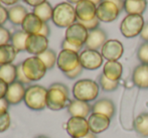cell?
<instances>
[{"instance_id": "36", "label": "cell", "mask_w": 148, "mask_h": 138, "mask_svg": "<svg viewBox=\"0 0 148 138\" xmlns=\"http://www.w3.org/2000/svg\"><path fill=\"white\" fill-rule=\"evenodd\" d=\"M78 22H80L82 25H84L88 31H91V30H94V29L99 28V25H100V20L98 19L97 17H95L94 19L88 20V21H78Z\"/></svg>"}, {"instance_id": "45", "label": "cell", "mask_w": 148, "mask_h": 138, "mask_svg": "<svg viewBox=\"0 0 148 138\" xmlns=\"http://www.w3.org/2000/svg\"><path fill=\"white\" fill-rule=\"evenodd\" d=\"M107 1L113 2V3L119 8V10H120V11H122V10L124 9V1H125V0H107Z\"/></svg>"}, {"instance_id": "13", "label": "cell", "mask_w": 148, "mask_h": 138, "mask_svg": "<svg viewBox=\"0 0 148 138\" xmlns=\"http://www.w3.org/2000/svg\"><path fill=\"white\" fill-rule=\"evenodd\" d=\"M101 54L107 60H118L124 54V47L117 39H108L101 49Z\"/></svg>"}, {"instance_id": "34", "label": "cell", "mask_w": 148, "mask_h": 138, "mask_svg": "<svg viewBox=\"0 0 148 138\" xmlns=\"http://www.w3.org/2000/svg\"><path fill=\"white\" fill-rule=\"evenodd\" d=\"M11 34L10 31L4 26H0V47L4 45H8L11 41Z\"/></svg>"}, {"instance_id": "47", "label": "cell", "mask_w": 148, "mask_h": 138, "mask_svg": "<svg viewBox=\"0 0 148 138\" xmlns=\"http://www.w3.org/2000/svg\"><path fill=\"white\" fill-rule=\"evenodd\" d=\"M96 135H97V134H95V133H93V132H91V131H90L88 134L85 135V136L82 137V138H97V136H96Z\"/></svg>"}, {"instance_id": "24", "label": "cell", "mask_w": 148, "mask_h": 138, "mask_svg": "<svg viewBox=\"0 0 148 138\" xmlns=\"http://www.w3.org/2000/svg\"><path fill=\"white\" fill-rule=\"evenodd\" d=\"M17 78V65L7 64L0 66V80L7 85L16 82Z\"/></svg>"}, {"instance_id": "51", "label": "cell", "mask_w": 148, "mask_h": 138, "mask_svg": "<svg viewBox=\"0 0 148 138\" xmlns=\"http://www.w3.org/2000/svg\"><path fill=\"white\" fill-rule=\"evenodd\" d=\"M0 5H1V2H0Z\"/></svg>"}, {"instance_id": "6", "label": "cell", "mask_w": 148, "mask_h": 138, "mask_svg": "<svg viewBox=\"0 0 148 138\" xmlns=\"http://www.w3.org/2000/svg\"><path fill=\"white\" fill-rule=\"evenodd\" d=\"M145 22L142 15L139 14H128L120 24V31L125 37L132 38L140 35Z\"/></svg>"}, {"instance_id": "25", "label": "cell", "mask_w": 148, "mask_h": 138, "mask_svg": "<svg viewBox=\"0 0 148 138\" xmlns=\"http://www.w3.org/2000/svg\"><path fill=\"white\" fill-rule=\"evenodd\" d=\"M147 7V0H125L124 10L128 14L142 15Z\"/></svg>"}, {"instance_id": "39", "label": "cell", "mask_w": 148, "mask_h": 138, "mask_svg": "<svg viewBox=\"0 0 148 138\" xmlns=\"http://www.w3.org/2000/svg\"><path fill=\"white\" fill-rule=\"evenodd\" d=\"M8 20V9L4 7L3 5H0V26H3V24Z\"/></svg>"}, {"instance_id": "30", "label": "cell", "mask_w": 148, "mask_h": 138, "mask_svg": "<svg viewBox=\"0 0 148 138\" xmlns=\"http://www.w3.org/2000/svg\"><path fill=\"white\" fill-rule=\"evenodd\" d=\"M37 56L42 60V62L45 65L47 70H51L57 65L58 55L56 54L55 51H53L51 49H47V51H43L42 54H40V55Z\"/></svg>"}, {"instance_id": "8", "label": "cell", "mask_w": 148, "mask_h": 138, "mask_svg": "<svg viewBox=\"0 0 148 138\" xmlns=\"http://www.w3.org/2000/svg\"><path fill=\"white\" fill-rule=\"evenodd\" d=\"M80 65V56L76 51L62 49L58 55L57 66L64 74L75 70Z\"/></svg>"}, {"instance_id": "26", "label": "cell", "mask_w": 148, "mask_h": 138, "mask_svg": "<svg viewBox=\"0 0 148 138\" xmlns=\"http://www.w3.org/2000/svg\"><path fill=\"white\" fill-rule=\"evenodd\" d=\"M18 51L15 49V47L11 45H4L0 47V66L2 65L12 64L17 56Z\"/></svg>"}, {"instance_id": "14", "label": "cell", "mask_w": 148, "mask_h": 138, "mask_svg": "<svg viewBox=\"0 0 148 138\" xmlns=\"http://www.w3.org/2000/svg\"><path fill=\"white\" fill-rule=\"evenodd\" d=\"M78 21H88L97 17V6L89 0H82L75 6Z\"/></svg>"}, {"instance_id": "31", "label": "cell", "mask_w": 148, "mask_h": 138, "mask_svg": "<svg viewBox=\"0 0 148 138\" xmlns=\"http://www.w3.org/2000/svg\"><path fill=\"white\" fill-rule=\"evenodd\" d=\"M99 85L103 91L113 92V91H115V90H117V88L119 86V82L109 80V79H107L103 74H102L99 79Z\"/></svg>"}, {"instance_id": "38", "label": "cell", "mask_w": 148, "mask_h": 138, "mask_svg": "<svg viewBox=\"0 0 148 138\" xmlns=\"http://www.w3.org/2000/svg\"><path fill=\"white\" fill-rule=\"evenodd\" d=\"M62 49H68V51H76V53L80 54L82 47H77V45H73V43H69L68 41L64 39V41H62Z\"/></svg>"}, {"instance_id": "1", "label": "cell", "mask_w": 148, "mask_h": 138, "mask_svg": "<svg viewBox=\"0 0 148 138\" xmlns=\"http://www.w3.org/2000/svg\"><path fill=\"white\" fill-rule=\"evenodd\" d=\"M69 88L62 83H53L47 88V108L51 111L62 110L68 106Z\"/></svg>"}, {"instance_id": "40", "label": "cell", "mask_w": 148, "mask_h": 138, "mask_svg": "<svg viewBox=\"0 0 148 138\" xmlns=\"http://www.w3.org/2000/svg\"><path fill=\"white\" fill-rule=\"evenodd\" d=\"M45 1H47V0H23L24 3L31 6V7H33V8L40 5V4L45 3Z\"/></svg>"}, {"instance_id": "33", "label": "cell", "mask_w": 148, "mask_h": 138, "mask_svg": "<svg viewBox=\"0 0 148 138\" xmlns=\"http://www.w3.org/2000/svg\"><path fill=\"white\" fill-rule=\"evenodd\" d=\"M137 58L141 64L148 65V43H143L137 51Z\"/></svg>"}, {"instance_id": "9", "label": "cell", "mask_w": 148, "mask_h": 138, "mask_svg": "<svg viewBox=\"0 0 148 138\" xmlns=\"http://www.w3.org/2000/svg\"><path fill=\"white\" fill-rule=\"evenodd\" d=\"M66 131L73 138H82L90 132V127L87 118L71 117L66 123Z\"/></svg>"}, {"instance_id": "41", "label": "cell", "mask_w": 148, "mask_h": 138, "mask_svg": "<svg viewBox=\"0 0 148 138\" xmlns=\"http://www.w3.org/2000/svg\"><path fill=\"white\" fill-rule=\"evenodd\" d=\"M8 85L5 82H3L2 80H0V99L5 98L6 92H7Z\"/></svg>"}, {"instance_id": "27", "label": "cell", "mask_w": 148, "mask_h": 138, "mask_svg": "<svg viewBox=\"0 0 148 138\" xmlns=\"http://www.w3.org/2000/svg\"><path fill=\"white\" fill-rule=\"evenodd\" d=\"M33 13L43 22H49L53 18V7L49 1H45V3L40 4V5L36 6L33 8Z\"/></svg>"}, {"instance_id": "5", "label": "cell", "mask_w": 148, "mask_h": 138, "mask_svg": "<svg viewBox=\"0 0 148 138\" xmlns=\"http://www.w3.org/2000/svg\"><path fill=\"white\" fill-rule=\"evenodd\" d=\"M24 74L30 82H37L41 80L47 74V67L42 60L36 56H32L25 58L22 62Z\"/></svg>"}, {"instance_id": "29", "label": "cell", "mask_w": 148, "mask_h": 138, "mask_svg": "<svg viewBox=\"0 0 148 138\" xmlns=\"http://www.w3.org/2000/svg\"><path fill=\"white\" fill-rule=\"evenodd\" d=\"M134 129L140 136L148 137V113H141L135 118Z\"/></svg>"}, {"instance_id": "35", "label": "cell", "mask_w": 148, "mask_h": 138, "mask_svg": "<svg viewBox=\"0 0 148 138\" xmlns=\"http://www.w3.org/2000/svg\"><path fill=\"white\" fill-rule=\"evenodd\" d=\"M16 81L21 84H23L24 86L25 85H29L31 83L29 80L27 79V77L25 76L24 74V71H23V68H22V62L17 65V78H16Z\"/></svg>"}, {"instance_id": "42", "label": "cell", "mask_w": 148, "mask_h": 138, "mask_svg": "<svg viewBox=\"0 0 148 138\" xmlns=\"http://www.w3.org/2000/svg\"><path fill=\"white\" fill-rule=\"evenodd\" d=\"M39 34L43 35V36H45V37L49 36V34H51V27H49V23H47V22L43 23L42 28H41V30L39 31Z\"/></svg>"}, {"instance_id": "2", "label": "cell", "mask_w": 148, "mask_h": 138, "mask_svg": "<svg viewBox=\"0 0 148 138\" xmlns=\"http://www.w3.org/2000/svg\"><path fill=\"white\" fill-rule=\"evenodd\" d=\"M51 21L58 27L68 28L78 21L76 9L69 2H60L53 7Z\"/></svg>"}, {"instance_id": "46", "label": "cell", "mask_w": 148, "mask_h": 138, "mask_svg": "<svg viewBox=\"0 0 148 138\" xmlns=\"http://www.w3.org/2000/svg\"><path fill=\"white\" fill-rule=\"evenodd\" d=\"M18 1H19V0H0V2H1L2 4H4V5H8V6L15 5V4H17Z\"/></svg>"}, {"instance_id": "21", "label": "cell", "mask_w": 148, "mask_h": 138, "mask_svg": "<svg viewBox=\"0 0 148 138\" xmlns=\"http://www.w3.org/2000/svg\"><path fill=\"white\" fill-rule=\"evenodd\" d=\"M132 81L139 89H148V65L141 64L134 69Z\"/></svg>"}, {"instance_id": "48", "label": "cell", "mask_w": 148, "mask_h": 138, "mask_svg": "<svg viewBox=\"0 0 148 138\" xmlns=\"http://www.w3.org/2000/svg\"><path fill=\"white\" fill-rule=\"evenodd\" d=\"M89 1H91L92 3H94L96 6H98V5H100L102 2H103V0H89Z\"/></svg>"}, {"instance_id": "7", "label": "cell", "mask_w": 148, "mask_h": 138, "mask_svg": "<svg viewBox=\"0 0 148 138\" xmlns=\"http://www.w3.org/2000/svg\"><path fill=\"white\" fill-rule=\"evenodd\" d=\"M89 31L84 25L77 21L76 23L72 24L66 29L64 33V39L69 43L77 45L79 47H83L85 45L88 38Z\"/></svg>"}, {"instance_id": "37", "label": "cell", "mask_w": 148, "mask_h": 138, "mask_svg": "<svg viewBox=\"0 0 148 138\" xmlns=\"http://www.w3.org/2000/svg\"><path fill=\"white\" fill-rule=\"evenodd\" d=\"M83 70H84V68L80 65V66H79L78 68L75 69V70L71 71V72H69V73H66L64 76H66L68 79H70V80H74V79H77L81 74H82Z\"/></svg>"}, {"instance_id": "50", "label": "cell", "mask_w": 148, "mask_h": 138, "mask_svg": "<svg viewBox=\"0 0 148 138\" xmlns=\"http://www.w3.org/2000/svg\"><path fill=\"white\" fill-rule=\"evenodd\" d=\"M35 138H49L47 136H45V135H39V136L35 137Z\"/></svg>"}, {"instance_id": "28", "label": "cell", "mask_w": 148, "mask_h": 138, "mask_svg": "<svg viewBox=\"0 0 148 138\" xmlns=\"http://www.w3.org/2000/svg\"><path fill=\"white\" fill-rule=\"evenodd\" d=\"M28 33H26L24 30L19 29V30L14 31L11 34V45L15 47L16 51H25V45H26V41H27Z\"/></svg>"}, {"instance_id": "11", "label": "cell", "mask_w": 148, "mask_h": 138, "mask_svg": "<svg viewBox=\"0 0 148 138\" xmlns=\"http://www.w3.org/2000/svg\"><path fill=\"white\" fill-rule=\"evenodd\" d=\"M49 49V37L36 33L29 34L26 41L25 51L32 56H39Z\"/></svg>"}, {"instance_id": "49", "label": "cell", "mask_w": 148, "mask_h": 138, "mask_svg": "<svg viewBox=\"0 0 148 138\" xmlns=\"http://www.w3.org/2000/svg\"><path fill=\"white\" fill-rule=\"evenodd\" d=\"M80 1H82V0H66V2H69L71 4H78Z\"/></svg>"}, {"instance_id": "23", "label": "cell", "mask_w": 148, "mask_h": 138, "mask_svg": "<svg viewBox=\"0 0 148 138\" xmlns=\"http://www.w3.org/2000/svg\"><path fill=\"white\" fill-rule=\"evenodd\" d=\"M92 112L93 113H100L105 116L109 117L110 119L115 115L116 109L113 101L110 99H100L96 102L94 105H92Z\"/></svg>"}, {"instance_id": "43", "label": "cell", "mask_w": 148, "mask_h": 138, "mask_svg": "<svg viewBox=\"0 0 148 138\" xmlns=\"http://www.w3.org/2000/svg\"><path fill=\"white\" fill-rule=\"evenodd\" d=\"M140 37L145 41V43H148V22L144 24L143 26V29L140 33Z\"/></svg>"}, {"instance_id": "15", "label": "cell", "mask_w": 148, "mask_h": 138, "mask_svg": "<svg viewBox=\"0 0 148 138\" xmlns=\"http://www.w3.org/2000/svg\"><path fill=\"white\" fill-rule=\"evenodd\" d=\"M88 123L91 132L95 134H100L109 128L111 119L100 113L92 112L91 115L88 117Z\"/></svg>"}, {"instance_id": "52", "label": "cell", "mask_w": 148, "mask_h": 138, "mask_svg": "<svg viewBox=\"0 0 148 138\" xmlns=\"http://www.w3.org/2000/svg\"><path fill=\"white\" fill-rule=\"evenodd\" d=\"M70 138H73V137H70Z\"/></svg>"}, {"instance_id": "3", "label": "cell", "mask_w": 148, "mask_h": 138, "mask_svg": "<svg viewBox=\"0 0 148 138\" xmlns=\"http://www.w3.org/2000/svg\"><path fill=\"white\" fill-rule=\"evenodd\" d=\"M47 89L40 85H29L26 88L24 104L30 110L40 111L47 108Z\"/></svg>"}, {"instance_id": "20", "label": "cell", "mask_w": 148, "mask_h": 138, "mask_svg": "<svg viewBox=\"0 0 148 138\" xmlns=\"http://www.w3.org/2000/svg\"><path fill=\"white\" fill-rule=\"evenodd\" d=\"M123 74V67L118 60H107L103 68V75L111 81L119 82Z\"/></svg>"}, {"instance_id": "18", "label": "cell", "mask_w": 148, "mask_h": 138, "mask_svg": "<svg viewBox=\"0 0 148 138\" xmlns=\"http://www.w3.org/2000/svg\"><path fill=\"white\" fill-rule=\"evenodd\" d=\"M107 33L101 28L94 29V30L89 31L88 38L85 43V47L88 49H94L98 51L99 49H102L104 43L107 41Z\"/></svg>"}, {"instance_id": "16", "label": "cell", "mask_w": 148, "mask_h": 138, "mask_svg": "<svg viewBox=\"0 0 148 138\" xmlns=\"http://www.w3.org/2000/svg\"><path fill=\"white\" fill-rule=\"evenodd\" d=\"M26 88L23 84L19 82H14L8 85L7 92H6L5 99L9 103V105H18L24 100Z\"/></svg>"}, {"instance_id": "32", "label": "cell", "mask_w": 148, "mask_h": 138, "mask_svg": "<svg viewBox=\"0 0 148 138\" xmlns=\"http://www.w3.org/2000/svg\"><path fill=\"white\" fill-rule=\"evenodd\" d=\"M11 123L10 115L8 111H0V133L5 132L8 130Z\"/></svg>"}, {"instance_id": "17", "label": "cell", "mask_w": 148, "mask_h": 138, "mask_svg": "<svg viewBox=\"0 0 148 138\" xmlns=\"http://www.w3.org/2000/svg\"><path fill=\"white\" fill-rule=\"evenodd\" d=\"M68 113L71 117H80V118H88L92 113V106L88 102L80 101V100H71L66 106Z\"/></svg>"}, {"instance_id": "10", "label": "cell", "mask_w": 148, "mask_h": 138, "mask_svg": "<svg viewBox=\"0 0 148 138\" xmlns=\"http://www.w3.org/2000/svg\"><path fill=\"white\" fill-rule=\"evenodd\" d=\"M80 64L85 70L94 71L99 69L103 65V56L102 54L94 49H84L80 54Z\"/></svg>"}, {"instance_id": "12", "label": "cell", "mask_w": 148, "mask_h": 138, "mask_svg": "<svg viewBox=\"0 0 148 138\" xmlns=\"http://www.w3.org/2000/svg\"><path fill=\"white\" fill-rule=\"evenodd\" d=\"M120 12L113 2L107 0H103V2L97 6V18L103 22H112L116 20Z\"/></svg>"}, {"instance_id": "4", "label": "cell", "mask_w": 148, "mask_h": 138, "mask_svg": "<svg viewBox=\"0 0 148 138\" xmlns=\"http://www.w3.org/2000/svg\"><path fill=\"white\" fill-rule=\"evenodd\" d=\"M99 84L93 80H90V79L79 80L78 82L75 83L72 90L74 99L88 102V103L97 99L99 96Z\"/></svg>"}, {"instance_id": "19", "label": "cell", "mask_w": 148, "mask_h": 138, "mask_svg": "<svg viewBox=\"0 0 148 138\" xmlns=\"http://www.w3.org/2000/svg\"><path fill=\"white\" fill-rule=\"evenodd\" d=\"M45 22L41 21L33 12H29L21 24V29L28 34H36L42 28Z\"/></svg>"}, {"instance_id": "22", "label": "cell", "mask_w": 148, "mask_h": 138, "mask_svg": "<svg viewBox=\"0 0 148 138\" xmlns=\"http://www.w3.org/2000/svg\"><path fill=\"white\" fill-rule=\"evenodd\" d=\"M29 13L22 4H15L8 8V20L13 25H21L26 15Z\"/></svg>"}, {"instance_id": "44", "label": "cell", "mask_w": 148, "mask_h": 138, "mask_svg": "<svg viewBox=\"0 0 148 138\" xmlns=\"http://www.w3.org/2000/svg\"><path fill=\"white\" fill-rule=\"evenodd\" d=\"M8 108H9V103L7 100L5 98L0 99V111H8Z\"/></svg>"}]
</instances>
